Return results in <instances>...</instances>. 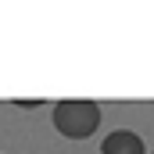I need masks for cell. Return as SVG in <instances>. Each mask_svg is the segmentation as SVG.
Listing matches in <instances>:
<instances>
[{"mask_svg": "<svg viewBox=\"0 0 154 154\" xmlns=\"http://www.w3.org/2000/svg\"><path fill=\"white\" fill-rule=\"evenodd\" d=\"M100 125V104L97 100H61L54 104V129L68 140H86Z\"/></svg>", "mask_w": 154, "mask_h": 154, "instance_id": "obj_1", "label": "cell"}, {"mask_svg": "<svg viewBox=\"0 0 154 154\" xmlns=\"http://www.w3.org/2000/svg\"><path fill=\"white\" fill-rule=\"evenodd\" d=\"M100 154H147V147H143L140 133L115 129V133H108V136H104V143H100Z\"/></svg>", "mask_w": 154, "mask_h": 154, "instance_id": "obj_2", "label": "cell"}]
</instances>
